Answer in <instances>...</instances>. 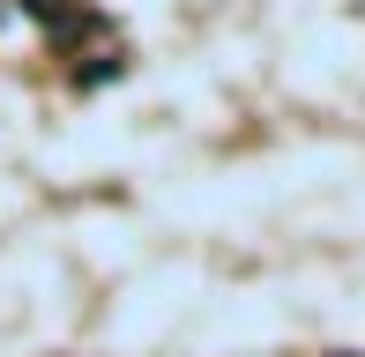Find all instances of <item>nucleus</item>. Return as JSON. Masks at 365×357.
<instances>
[{
  "instance_id": "f257e3e1",
  "label": "nucleus",
  "mask_w": 365,
  "mask_h": 357,
  "mask_svg": "<svg viewBox=\"0 0 365 357\" xmlns=\"http://www.w3.org/2000/svg\"><path fill=\"white\" fill-rule=\"evenodd\" d=\"M15 8H23L30 23H45V30H60V23H68V15H75V0H15Z\"/></svg>"
},
{
  "instance_id": "f03ea898",
  "label": "nucleus",
  "mask_w": 365,
  "mask_h": 357,
  "mask_svg": "<svg viewBox=\"0 0 365 357\" xmlns=\"http://www.w3.org/2000/svg\"><path fill=\"white\" fill-rule=\"evenodd\" d=\"M336 357H365V350H336Z\"/></svg>"
}]
</instances>
